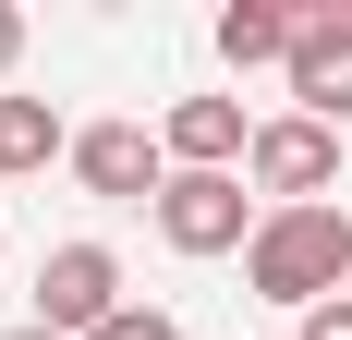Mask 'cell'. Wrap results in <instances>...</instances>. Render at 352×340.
I'll return each instance as SVG.
<instances>
[{"label": "cell", "mask_w": 352, "mask_h": 340, "mask_svg": "<svg viewBox=\"0 0 352 340\" xmlns=\"http://www.w3.org/2000/svg\"><path fill=\"white\" fill-rule=\"evenodd\" d=\"M243 279L267 292V304L316 316L328 292H352V219L340 206H267V231L243 243Z\"/></svg>", "instance_id": "1"}, {"label": "cell", "mask_w": 352, "mask_h": 340, "mask_svg": "<svg viewBox=\"0 0 352 340\" xmlns=\"http://www.w3.org/2000/svg\"><path fill=\"white\" fill-rule=\"evenodd\" d=\"M158 146H170V170H243L255 158V122H243V98H170Z\"/></svg>", "instance_id": "7"}, {"label": "cell", "mask_w": 352, "mask_h": 340, "mask_svg": "<svg viewBox=\"0 0 352 340\" xmlns=\"http://www.w3.org/2000/svg\"><path fill=\"white\" fill-rule=\"evenodd\" d=\"M73 182L109 195V206H158L170 195V146L146 134V122H85L73 134Z\"/></svg>", "instance_id": "6"}, {"label": "cell", "mask_w": 352, "mask_h": 340, "mask_svg": "<svg viewBox=\"0 0 352 340\" xmlns=\"http://www.w3.org/2000/svg\"><path fill=\"white\" fill-rule=\"evenodd\" d=\"M49 158H73L61 109L49 98H0V182H12V170H49Z\"/></svg>", "instance_id": "9"}, {"label": "cell", "mask_w": 352, "mask_h": 340, "mask_svg": "<svg viewBox=\"0 0 352 340\" xmlns=\"http://www.w3.org/2000/svg\"><path fill=\"white\" fill-rule=\"evenodd\" d=\"M292 340H352V292H328V304L304 316V328H292Z\"/></svg>", "instance_id": "11"}, {"label": "cell", "mask_w": 352, "mask_h": 340, "mask_svg": "<svg viewBox=\"0 0 352 340\" xmlns=\"http://www.w3.org/2000/svg\"><path fill=\"white\" fill-rule=\"evenodd\" d=\"M146 219H158L170 255H243V243L267 231V206H255L243 170H170V195L146 206Z\"/></svg>", "instance_id": "2"}, {"label": "cell", "mask_w": 352, "mask_h": 340, "mask_svg": "<svg viewBox=\"0 0 352 340\" xmlns=\"http://www.w3.org/2000/svg\"><path fill=\"white\" fill-rule=\"evenodd\" d=\"M292 36H304V12H292V0H231V12H219V61H231V73L280 61V73H292Z\"/></svg>", "instance_id": "8"}, {"label": "cell", "mask_w": 352, "mask_h": 340, "mask_svg": "<svg viewBox=\"0 0 352 340\" xmlns=\"http://www.w3.org/2000/svg\"><path fill=\"white\" fill-rule=\"evenodd\" d=\"M0 340H61V328H36V316H25V328H0Z\"/></svg>", "instance_id": "13"}, {"label": "cell", "mask_w": 352, "mask_h": 340, "mask_svg": "<svg viewBox=\"0 0 352 340\" xmlns=\"http://www.w3.org/2000/svg\"><path fill=\"white\" fill-rule=\"evenodd\" d=\"M98 340H182V316H170V304H122Z\"/></svg>", "instance_id": "10"}, {"label": "cell", "mask_w": 352, "mask_h": 340, "mask_svg": "<svg viewBox=\"0 0 352 340\" xmlns=\"http://www.w3.org/2000/svg\"><path fill=\"white\" fill-rule=\"evenodd\" d=\"M243 182H255V206H328L340 195V134L304 122V109H280V122H255Z\"/></svg>", "instance_id": "3"}, {"label": "cell", "mask_w": 352, "mask_h": 340, "mask_svg": "<svg viewBox=\"0 0 352 340\" xmlns=\"http://www.w3.org/2000/svg\"><path fill=\"white\" fill-rule=\"evenodd\" d=\"M292 12H304V36H292V109L352 134V12L340 0H292Z\"/></svg>", "instance_id": "5"}, {"label": "cell", "mask_w": 352, "mask_h": 340, "mask_svg": "<svg viewBox=\"0 0 352 340\" xmlns=\"http://www.w3.org/2000/svg\"><path fill=\"white\" fill-rule=\"evenodd\" d=\"M25 36H36V25H25V0H0V85H12V61H25Z\"/></svg>", "instance_id": "12"}, {"label": "cell", "mask_w": 352, "mask_h": 340, "mask_svg": "<svg viewBox=\"0 0 352 340\" xmlns=\"http://www.w3.org/2000/svg\"><path fill=\"white\" fill-rule=\"evenodd\" d=\"M122 304H134V292H122V255H109V243H49V255H36V328L98 340Z\"/></svg>", "instance_id": "4"}]
</instances>
